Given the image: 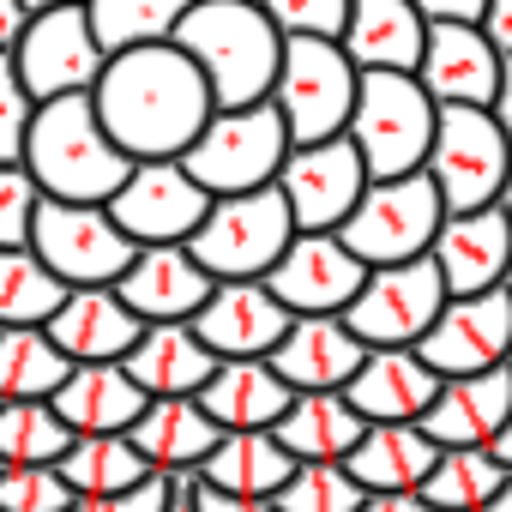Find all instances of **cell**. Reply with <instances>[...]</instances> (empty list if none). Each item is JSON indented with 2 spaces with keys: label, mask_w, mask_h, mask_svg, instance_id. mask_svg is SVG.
I'll return each instance as SVG.
<instances>
[{
  "label": "cell",
  "mask_w": 512,
  "mask_h": 512,
  "mask_svg": "<svg viewBox=\"0 0 512 512\" xmlns=\"http://www.w3.org/2000/svg\"><path fill=\"white\" fill-rule=\"evenodd\" d=\"M500 290H506V302H512V266H506V278H500Z\"/></svg>",
  "instance_id": "cell-56"
},
{
  "label": "cell",
  "mask_w": 512,
  "mask_h": 512,
  "mask_svg": "<svg viewBox=\"0 0 512 512\" xmlns=\"http://www.w3.org/2000/svg\"><path fill=\"white\" fill-rule=\"evenodd\" d=\"M73 374V362L55 350L43 326H0V404L19 398H55V386Z\"/></svg>",
  "instance_id": "cell-33"
},
{
  "label": "cell",
  "mask_w": 512,
  "mask_h": 512,
  "mask_svg": "<svg viewBox=\"0 0 512 512\" xmlns=\"http://www.w3.org/2000/svg\"><path fill=\"white\" fill-rule=\"evenodd\" d=\"M356 512H434V506H428V500L410 488V494H368Z\"/></svg>",
  "instance_id": "cell-49"
},
{
  "label": "cell",
  "mask_w": 512,
  "mask_h": 512,
  "mask_svg": "<svg viewBox=\"0 0 512 512\" xmlns=\"http://www.w3.org/2000/svg\"><path fill=\"white\" fill-rule=\"evenodd\" d=\"M37 260L67 284V290H91V284H115L133 266V241L115 229L109 205H67V199H43L31 217V241Z\"/></svg>",
  "instance_id": "cell-10"
},
{
  "label": "cell",
  "mask_w": 512,
  "mask_h": 512,
  "mask_svg": "<svg viewBox=\"0 0 512 512\" xmlns=\"http://www.w3.org/2000/svg\"><path fill=\"white\" fill-rule=\"evenodd\" d=\"M43 332L79 368V362H121L133 350V338L145 332V320L115 296V284H91V290H67Z\"/></svg>",
  "instance_id": "cell-22"
},
{
  "label": "cell",
  "mask_w": 512,
  "mask_h": 512,
  "mask_svg": "<svg viewBox=\"0 0 512 512\" xmlns=\"http://www.w3.org/2000/svg\"><path fill=\"white\" fill-rule=\"evenodd\" d=\"M488 115L500 121V133H506V151H512V55L500 61V85H494V103H488Z\"/></svg>",
  "instance_id": "cell-48"
},
{
  "label": "cell",
  "mask_w": 512,
  "mask_h": 512,
  "mask_svg": "<svg viewBox=\"0 0 512 512\" xmlns=\"http://www.w3.org/2000/svg\"><path fill=\"white\" fill-rule=\"evenodd\" d=\"M103 43L91 37V19L85 7H49V13H31L19 43H13V67L25 79V91L37 103L49 97H79L97 85L103 73Z\"/></svg>",
  "instance_id": "cell-12"
},
{
  "label": "cell",
  "mask_w": 512,
  "mask_h": 512,
  "mask_svg": "<svg viewBox=\"0 0 512 512\" xmlns=\"http://www.w3.org/2000/svg\"><path fill=\"white\" fill-rule=\"evenodd\" d=\"M284 37H332L344 31V13H350V0H253Z\"/></svg>",
  "instance_id": "cell-42"
},
{
  "label": "cell",
  "mask_w": 512,
  "mask_h": 512,
  "mask_svg": "<svg viewBox=\"0 0 512 512\" xmlns=\"http://www.w3.org/2000/svg\"><path fill=\"white\" fill-rule=\"evenodd\" d=\"M25 169L43 187V199H67V205H109L115 187L133 175V157L103 133L91 91L79 97H49L31 115L25 133Z\"/></svg>",
  "instance_id": "cell-3"
},
{
  "label": "cell",
  "mask_w": 512,
  "mask_h": 512,
  "mask_svg": "<svg viewBox=\"0 0 512 512\" xmlns=\"http://www.w3.org/2000/svg\"><path fill=\"white\" fill-rule=\"evenodd\" d=\"M193 512H278V506H272V500H247V494H223V488L193 482Z\"/></svg>",
  "instance_id": "cell-46"
},
{
  "label": "cell",
  "mask_w": 512,
  "mask_h": 512,
  "mask_svg": "<svg viewBox=\"0 0 512 512\" xmlns=\"http://www.w3.org/2000/svg\"><path fill=\"white\" fill-rule=\"evenodd\" d=\"M67 284L31 247H0V326H49Z\"/></svg>",
  "instance_id": "cell-37"
},
{
  "label": "cell",
  "mask_w": 512,
  "mask_h": 512,
  "mask_svg": "<svg viewBox=\"0 0 512 512\" xmlns=\"http://www.w3.org/2000/svg\"><path fill=\"white\" fill-rule=\"evenodd\" d=\"M362 278H368V266L338 241V229H326V235H296L278 253V266L266 272V290L290 314H344L350 296L362 290Z\"/></svg>",
  "instance_id": "cell-17"
},
{
  "label": "cell",
  "mask_w": 512,
  "mask_h": 512,
  "mask_svg": "<svg viewBox=\"0 0 512 512\" xmlns=\"http://www.w3.org/2000/svg\"><path fill=\"white\" fill-rule=\"evenodd\" d=\"M494 205H500V217L512 223V175H506V187H500V199H494Z\"/></svg>",
  "instance_id": "cell-55"
},
{
  "label": "cell",
  "mask_w": 512,
  "mask_h": 512,
  "mask_svg": "<svg viewBox=\"0 0 512 512\" xmlns=\"http://www.w3.org/2000/svg\"><path fill=\"white\" fill-rule=\"evenodd\" d=\"M482 512H512V470H506V482H500V488H494V500H488V506H482Z\"/></svg>",
  "instance_id": "cell-53"
},
{
  "label": "cell",
  "mask_w": 512,
  "mask_h": 512,
  "mask_svg": "<svg viewBox=\"0 0 512 512\" xmlns=\"http://www.w3.org/2000/svg\"><path fill=\"white\" fill-rule=\"evenodd\" d=\"M428 260L440 266L446 296H476V290H500L506 266H512V223L500 217V205L482 211H446L440 235L428 247Z\"/></svg>",
  "instance_id": "cell-18"
},
{
  "label": "cell",
  "mask_w": 512,
  "mask_h": 512,
  "mask_svg": "<svg viewBox=\"0 0 512 512\" xmlns=\"http://www.w3.org/2000/svg\"><path fill=\"white\" fill-rule=\"evenodd\" d=\"M193 0H85L91 37L103 43V55L121 49H145V43H169L175 25L187 19Z\"/></svg>",
  "instance_id": "cell-36"
},
{
  "label": "cell",
  "mask_w": 512,
  "mask_h": 512,
  "mask_svg": "<svg viewBox=\"0 0 512 512\" xmlns=\"http://www.w3.org/2000/svg\"><path fill=\"white\" fill-rule=\"evenodd\" d=\"M362 187H368V163L350 145V133L320 139V145H290V157L278 169V193H284V205L296 217V235L338 229L356 211Z\"/></svg>",
  "instance_id": "cell-14"
},
{
  "label": "cell",
  "mask_w": 512,
  "mask_h": 512,
  "mask_svg": "<svg viewBox=\"0 0 512 512\" xmlns=\"http://www.w3.org/2000/svg\"><path fill=\"white\" fill-rule=\"evenodd\" d=\"M37 97L25 91L13 49H0V163H25V133H31Z\"/></svg>",
  "instance_id": "cell-41"
},
{
  "label": "cell",
  "mask_w": 512,
  "mask_h": 512,
  "mask_svg": "<svg viewBox=\"0 0 512 512\" xmlns=\"http://www.w3.org/2000/svg\"><path fill=\"white\" fill-rule=\"evenodd\" d=\"M506 350H512V302H506V290L446 296L440 320H434V326L422 332V344H416V356H422L440 380L500 368Z\"/></svg>",
  "instance_id": "cell-15"
},
{
  "label": "cell",
  "mask_w": 512,
  "mask_h": 512,
  "mask_svg": "<svg viewBox=\"0 0 512 512\" xmlns=\"http://www.w3.org/2000/svg\"><path fill=\"white\" fill-rule=\"evenodd\" d=\"M133 452L163 470V476H193L205 464V452L223 440V428L199 410V398H145L139 422L127 428Z\"/></svg>",
  "instance_id": "cell-27"
},
{
  "label": "cell",
  "mask_w": 512,
  "mask_h": 512,
  "mask_svg": "<svg viewBox=\"0 0 512 512\" xmlns=\"http://www.w3.org/2000/svg\"><path fill=\"white\" fill-rule=\"evenodd\" d=\"M422 175L434 181V193H440L446 211H482V205H494L500 187H506V175H512V151H506L500 121L488 109H476V103H440Z\"/></svg>",
  "instance_id": "cell-9"
},
{
  "label": "cell",
  "mask_w": 512,
  "mask_h": 512,
  "mask_svg": "<svg viewBox=\"0 0 512 512\" xmlns=\"http://www.w3.org/2000/svg\"><path fill=\"white\" fill-rule=\"evenodd\" d=\"M440 392V374L416 350H368L344 398L362 422H422Z\"/></svg>",
  "instance_id": "cell-24"
},
{
  "label": "cell",
  "mask_w": 512,
  "mask_h": 512,
  "mask_svg": "<svg viewBox=\"0 0 512 512\" xmlns=\"http://www.w3.org/2000/svg\"><path fill=\"white\" fill-rule=\"evenodd\" d=\"M422 37H428V19L410 0H350L338 49L350 55L356 73H416Z\"/></svg>",
  "instance_id": "cell-23"
},
{
  "label": "cell",
  "mask_w": 512,
  "mask_h": 512,
  "mask_svg": "<svg viewBox=\"0 0 512 512\" xmlns=\"http://www.w3.org/2000/svg\"><path fill=\"white\" fill-rule=\"evenodd\" d=\"M434 458H440V446L422 434V422H368L362 440L344 452V470L368 494H410V488H422Z\"/></svg>",
  "instance_id": "cell-30"
},
{
  "label": "cell",
  "mask_w": 512,
  "mask_h": 512,
  "mask_svg": "<svg viewBox=\"0 0 512 512\" xmlns=\"http://www.w3.org/2000/svg\"><path fill=\"white\" fill-rule=\"evenodd\" d=\"M127 380L145 392V398H199V386L211 380L217 356L193 338L187 320H169V326H145L133 338V350L121 356Z\"/></svg>",
  "instance_id": "cell-26"
},
{
  "label": "cell",
  "mask_w": 512,
  "mask_h": 512,
  "mask_svg": "<svg viewBox=\"0 0 512 512\" xmlns=\"http://www.w3.org/2000/svg\"><path fill=\"white\" fill-rule=\"evenodd\" d=\"M500 49L482 37V25H428L422 37V61H416V85L434 103H494L500 85Z\"/></svg>",
  "instance_id": "cell-21"
},
{
  "label": "cell",
  "mask_w": 512,
  "mask_h": 512,
  "mask_svg": "<svg viewBox=\"0 0 512 512\" xmlns=\"http://www.w3.org/2000/svg\"><path fill=\"white\" fill-rule=\"evenodd\" d=\"M440 308H446V284H440V266L422 253V260H404V266H374L338 320L368 350H416L422 332L440 320Z\"/></svg>",
  "instance_id": "cell-11"
},
{
  "label": "cell",
  "mask_w": 512,
  "mask_h": 512,
  "mask_svg": "<svg viewBox=\"0 0 512 512\" xmlns=\"http://www.w3.org/2000/svg\"><path fill=\"white\" fill-rule=\"evenodd\" d=\"M362 356H368V344L338 314H296L266 362L290 392H344L350 374L362 368Z\"/></svg>",
  "instance_id": "cell-20"
},
{
  "label": "cell",
  "mask_w": 512,
  "mask_h": 512,
  "mask_svg": "<svg viewBox=\"0 0 512 512\" xmlns=\"http://www.w3.org/2000/svg\"><path fill=\"white\" fill-rule=\"evenodd\" d=\"M290 320L296 314L266 290V278H241V284H211V296L199 302V314L187 326L217 362H253V356L278 350Z\"/></svg>",
  "instance_id": "cell-16"
},
{
  "label": "cell",
  "mask_w": 512,
  "mask_h": 512,
  "mask_svg": "<svg viewBox=\"0 0 512 512\" xmlns=\"http://www.w3.org/2000/svg\"><path fill=\"white\" fill-rule=\"evenodd\" d=\"M55 470L73 494H115V488H133L151 476V464L133 452L127 434H73V446L55 458Z\"/></svg>",
  "instance_id": "cell-35"
},
{
  "label": "cell",
  "mask_w": 512,
  "mask_h": 512,
  "mask_svg": "<svg viewBox=\"0 0 512 512\" xmlns=\"http://www.w3.org/2000/svg\"><path fill=\"white\" fill-rule=\"evenodd\" d=\"M73 500L55 464H0V512H73Z\"/></svg>",
  "instance_id": "cell-40"
},
{
  "label": "cell",
  "mask_w": 512,
  "mask_h": 512,
  "mask_svg": "<svg viewBox=\"0 0 512 512\" xmlns=\"http://www.w3.org/2000/svg\"><path fill=\"white\" fill-rule=\"evenodd\" d=\"M169 500H175V476L151 470V476L133 482V488H115V494H79L73 512H169Z\"/></svg>",
  "instance_id": "cell-44"
},
{
  "label": "cell",
  "mask_w": 512,
  "mask_h": 512,
  "mask_svg": "<svg viewBox=\"0 0 512 512\" xmlns=\"http://www.w3.org/2000/svg\"><path fill=\"white\" fill-rule=\"evenodd\" d=\"M356 67L332 37H284L278 79H272V109L284 115L290 145H320L350 127L356 109Z\"/></svg>",
  "instance_id": "cell-7"
},
{
  "label": "cell",
  "mask_w": 512,
  "mask_h": 512,
  "mask_svg": "<svg viewBox=\"0 0 512 512\" xmlns=\"http://www.w3.org/2000/svg\"><path fill=\"white\" fill-rule=\"evenodd\" d=\"M434 115H440V103L416 85V73H362L344 133L362 151L368 181L416 175L434 145Z\"/></svg>",
  "instance_id": "cell-4"
},
{
  "label": "cell",
  "mask_w": 512,
  "mask_h": 512,
  "mask_svg": "<svg viewBox=\"0 0 512 512\" xmlns=\"http://www.w3.org/2000/svg\"><path fill=\"white\" fill-rule=\"evenodd\" d=\"M49 404L73 434H127L145 410V392L127 380L121 362H79Z\"/></svg>",
  "instance_id": "cell-29"
},
{
  "label": "cell",
  "mask_w": 512,
  "mask_h": 512,
  "mask_svg": "<svg viewBox=\"0 0 512 512\" xmlns=\"http://www.w3.org/2000/svg\"><path fill=\"white\" fill-rule=\"evenodd\" d=\"M169 43L205 73L217 109H247L272 97L284 31L253 0H193Z\"/></svg>",
  "instance_id": "cell-2"
},
{
  "label": "cell",
  "mask_w": 512,
  "mask_h": 512,
  "mask_svg": "<svg viewBox=\"0 0 512 512\" xmlns=\"http://www.w3.org/2000/svg\"><path fill=\"white\" fill-rule=\"evenodd\" d=\"M512 416V374L506 368H482V374H458L440 380L422 434L446 452V446H488L500 434V422Z\"/></svg>",
  "instance_id": "cell-25"
},
{
  "label": "cell",
  "mask_w": 512,
  "mask_h": 512,
  "mask_svg": "<svg viewBox=\"0 0 512 512\" xmlns=\"http://www.w3.org/2000/svg\"><path fill=\"white\" fill-rule=\"evenodd\" d=\"M506 482V464L488 452V446H446L434 458V470L422 476V500L434 512H482L494 500V488Z\"/></svg>",
  "instance_id": "cell-34"
},
{
  "label": "cell",
  "mask_w": 512,
  "mask_h": 512,
  "mask_svg": "<svg viewBox=\"0 0 512 512\" xmlns=\"http://www.w3.org/2000/svg\"><path fill=\"white\" fill-rule=\"evenodd\" d=\"M205 211H211V193L181 169V157H145V163H133V175L109 199V217H115V229L133 247L187 241Z\"/></svg>",
  "instance_id": "cell-13"
},
{
  "label": "cell",
  "mask_w": 512,
  "mask_h": 512,
  "mask_svg": "<svg viewBox=\"0 0 512 512\" xmlns=\"http://www.w3.org/2000/svg\"><path fill=\"white\" fill-rule=\"evenodd\" d=\"M290 476H296V458L272 440V428H260V434H223L205 452V464L193 470V482L223 488V494H247V500H272Z\"/></svg>",
  "instance_id": "cell-32"
},
{
  "label": "cell",
  "mask_w": 512,
  "mask_h": 512,
  "mask_svg": "<svg viewBox=\"0 0 512 512\" xmlns=\"http://www.w3.org/2000/svg\"><path fill=\"white\" fill-rule=\"evenodd\" d=\"M290 241H296V217H290V205H284V193L272 181L260 193L211 199V211L187 235V253L217 284H241V278H266Z\"/></svg>",
  "instance_id": "cell-6"
},
{
  "label": "cell",
  "mask_w": 512,
  "mask_h": 512,
  "mask_svg": "<svg viewBox=\"0 0 512 512\" xmlns=\"http://www.w3.org/2000/svg\"><path fill=\"white\" fill-rule=\"evenodd\" d=\"M500 368H506V374H512V350H506V362H500Z\"/></svg>",
  "instance_id": "cell-57"
},
{
  "label": "cell",
  "mask_w": 512,
  "mask_h": 512,
  "mask_svg": "<svg viewBox=\"0 0 512 512\" xmlns=\"http://www.w3.org/2000/svg\"><path fill=\"white\" fill-rule=\"evenodd\" d=\"M368 488L344 464H296V476L272 494L278 512H356Z\"/></svg>",
  "instance_id": "cell-39"
},
{
  "label": "cell",
  "mask_w": 512,
  "mask_h": 512,
  "mask_svg": "<svg viewBox=\"0 0 512 512\" xmlns=\"http://www.w3.org/2000/svg\"><path fill=\"white\" fill-rule=\"evenodd\" d=\"M73 446V428L55 416L49 398L0 404V464H55Z\"/></svg>",
  "instance_id": "cell-38"
},
{
  "label": "cell",
  "mask_w": 512,
  "mask_h": 512,
  "mask_svg": "<svg viewBox=\"0 0 512 512\" xmlns=\"http://www.w3.org/2000/svg\"><path fill=\"white\" fill-rule=\"evenodd\" d=\"M440 193L434 181L416 169V175H392V181H368L356 211L338 223V241L356 253V260L374 272V266H404V260H422L440 235Z\"/></svg>",
  "instance_id": "cell-8"
},
{
  "label": "cell",
  "mask_w": 512,
  "mask_h": 512,
  "mask_svg": "<svg viewBox=\"0 0 512 512\" xmlns=\"http://www.w3.org/2000/svg\"><path fill=\"white\" fill-rule=\"evenodd\" d=\"M25 19H31V7H25V0H0V49H13V43H19Z\"/></svg>",
  "instance_id": "cell-50"
},
{
  "label": "cell",
  "mask_w": 512,
  "mask_h": 512,
  "mask_svg": "<svg viewBox=\"0 0 512 512\" xmlns=\"http://www.w3.org/2000/svg\"><path fill=\"white\" fill-rule=\"evenodd\" d=\"M97 121L103 133L133 157H181L199 127L211 121V85L205 73L175 49V43H145V49H121L103 61L97 85H91Z\"/></svg>",
  "instance_id": "cell-1"
},
{
  "label": "cell",
  "mask_w": 512,
  "mask_h": 512,
  "mask_svg": "<svg viewBox=\"0 0 512 512\" xmlns=\"http://www.w3.org/2000/svg\"><path fill=\"white\" fill-rule=\"evenodd\" d=\"M488 452H494V458H500V464H506V470H512V416H506V422H500V434H494V440H488Z\"/></svg>",
  "instance_id": "cell-51"
},
{
  "label": "cell",
  "mask_w": 512,
  "mask_h": 512,
  "mask_svg": "<svg viewBox=\"0 0 512 512\" xmlns=\"http://www.w3.org/2000/svg\"><path fill=\"white\" fill-rule=\"evenodd\" d=\"M290 157V133H284V115L266 103H247V109H211V121L199 127V139L181 151V169L211 193H260L278 181Z\"/></svg>",
  "instance_id": "cell-5"
},
{
  "label": "cell",
  "mask_w": 512,
  "mask_h": 512,
  "mask_svg": "<svg viewBox=\"0 0 512 512\" xmlns=\"http://www.w3.org/2000/svg\"><path fill=\"white\" fill-rule=\"evenodd\" d=\"M211 272L187 253V241H163V247H139L133 266L115 278V296L145 320V326H169V320H193L199 302L211 296Z\"/></svg>",
  "instance_id": "cell-19"
},
{
  "label": "cell",
  "mask_w": 512,
  "mask_h": 512,
  "mask_svg": "<svg viewBox=\"0 0 512 512\" xmlns=\"http://www.w3.org/2000/svg\"><path fill=\"white\" fill-rule=\"evenodd\" d=\"M290 398L296 392L272 374L266 356H253V362H217L211 380L199 386V410L223 434H260V428H272L290 410Z\"/></svg>",
  "instance_id": "cell-28"
},
{
  "label": "cell",
  "mask_w": 512,
  "mask_h": 512,
  "mask_svg": "<svg viewBox=\"0 0 512 512\" xmlns=\"http://www.w3.org/2000/svg\"><path fill=\"white\" fill-rule=\"evenodd\" d=\"M362 416L350 410L344 392H296L290 410L272 422V440L296 464H344V452L362 440Z\"/></svg>",
  "instance_id": "cell-31"
},
{
  "label": "cell",
  "mask_w": 512,
  "mask_h": 512,
  "mask_svg": "<svg viewBox=\"0 0 512 512\" xmlns=\"http://www.w3.org/2000/svg\"><path fill=\"white\" fill-rule=\"evenodd\" d=\"M482 37L500 55H512V0H488V7H482Z\"/></svg>",
  "instance_id": "cell-47"
},
{
  "label": "cell",
  "mask_w": 512,
  "mask_h": 512,
  "mask_svg": "<svg viewBox=\"0 0 512 512\" xmlns=\"http://www.w3.org/2000/svg\"><path fill=\"white\" fill-rule=\"evenodd\" d=\"M43 205V187L31 181L25 163H0V247H25L31 241V217Z\"/></svg>",
  "instance_id": "cell-43"
},
{
  "label": "cell",
  "mask_w": 512,
  "mask_h": 512,
  "mask_svg": "<svg viewBox=\"0 0 512 512\" xmlns=\"http://www.w3.org/2000/svg\"><path fill=\"white\" fill-rule=\"evenodd\" d=\"M410 7H416L428 25H482V7H488V0H410Z\"/></svg>",
  "instance_id": "cell-45"
},
{
  "label": "cell",
  "mask_w": 512,
  "mask_h": 512,
  "mask_svg": "<svg viewBox=\"0 0 512 512\" xmlns=\"http://www.w3.org/2000/svg\"><path fill=\"white\" fill-rule=\"evenodd\" d=\"M169 512H193V476H175V500Z\"/></svg>",
  "instance_id": "cell-52"
},
{
  "label": "cell",
  "mask_w": 512,
  "mask_h": 512,
  "mask_svg": "<svg viewBox=\"0 0 512 512\" xmlns=\"http://www.w3.org/2000/svg\"><path fill=\"white\" fill-rule=\"evenodd\" d=\"M31 13H49V7H85V0H25Z\"/></svg>",
  "instance_id": "cell-54"
}]
</instances>
